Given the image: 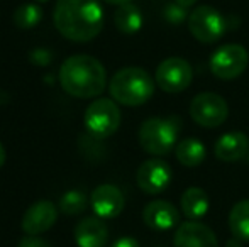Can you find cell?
Returning <instances> with one entry per match:
<instances>
[{"label": "cell", "instance_id": "6da1fadb", "mask_svg": "<svg viewBox=\"0 0 249 247\" xmlns=\"http://www.w3.org/2000/svg\"><path fill=\"white\" fill-rule=\"evenodd\" d=\"M53 20L65 39L89 43L104 29V9L99 0H58Z\"/></svg>", "mask_w": 249, "mask_h": 247}, {"label": "cell", "instance_id": "7a4b0ae2", "mask_svg": "<svg viewBox=\"0 0 249 247\" xmlns=\"http://www.w3.org/2000/svg\"><path fill=\"white\" fill-rule=\"evenodd\" d=\"M59 85L75 99H95L107 86V71L104 65L89 54L66 58L59 68Z\"/></svg>", "mask_w": 249, "mask_h": 247}, {"label": "cell", "instance_id": "3957f363", "mask_svg": "<svg viewBox=\"0 0 249 247\" xmlns=\"http://www.w3.org/2000/svg\"><path fill=\"white\" fill-rule=\"evenodd\" d=\"M156 82L153 76L139 66L122 68L112 76L108 92L112 100L125 107H139L154 95Z\"/></svg>", "mask_w": 249, "mask_h": 247}, {"label": "cell", "instance_id": "277c9868", "mask_svg": "<svg viewBox=\"0 0 249 247\" xmlns=\"http://www.w3.org/2000/svg\"><path fill=\"white\" fill-rule=\"evenodd\" d=\"M181 131V120L177 117H151L139 127V144L153 156H166L178 144V134Z\"/></svg>", "mask_w": 249, "mask_h": 247}, {"label": "cell", "instance_id": "5b68a950", "mask_svg": "<svg viewBox=\"0 0 249 247\" xmlns=\"http://www.w3.org/2000/svg\"><path fill=\"white\" fill-rule=\"evenodd\" d=\"M83 122L92 137L105 139L117 132L121 125V110L112 99H95L85 110Z\"/></svg>", "mask_w": 249, "mask_h": 247}, {"label": "cell", "instance_id": "8992f818", "mask_svg": "<svg viewBox=\"0 0 249 247\" xmlns=\"http://www.w3.org/2000/svg\"><path fill=\"white\" fill-rule=\"evenodd\" d=\"M188 31L202 44H213L220 41L227 29L224 16L210 5H198L188 14Z\"/></svg>", "mask_w": 249, "mask_h": 247}, {"label": "cell", "instance_id": "52a82bcc", "mask_svg": "<svg viewBox=\"0 0 249 247\" xmlns=\"http://www.w3.org/2000/svg\"><path fill=\"white\" fill-rule=\"evenodd\" d=\"M249 53L241 44H224L210 56L209 68L219 80H234L246 71Z\"/></svg>", "mask_w": 249, "mask_h": 247}, {"label": "cell", "instance_id": "ba28073f", "mask_svg": "<svg viewBox=\"0 0 249 247\" xmlns=\"http://www.w3.org/2000/svg\"><path fill=\"white\" fill-rule=\"evenodd\" d=\"M190 115L200 127L215 129L222 125L229 117V105L220 95L203 92L194 97L190 103Z\"/></svg>", "mask_w": 249, "mask_h": 247}, {"label": "cell", "instance_id": "9c48e42d", "mask_svg": "<svg viewBox=\"0 0 249 247\" xmlns=\"http://www.w3.org/2000/svg\"><path fill=\"white\" fill-rule=\"evenodd\" d=\"M194 80V69L190 63L183 58H166L160 63L154 75V82L163 92L166 93H180L190 86Z\"/></svg>", "mask_w": 249, "mask_h": 247}, {"label": "cell", "instance_id": "30bf717a", "mask_svg": "<svg viewBox=\"0 0 249 247\" xmlns=\"http://www.w3.org/2000/svg\"><path fill=\"white\" fill-rule=\"evenodd\" d=\"M171 176V168L163 159H148L138 168L136 181L144 193L160 195L170 186Z\"/></svg>", "mask_w": 249, "mask_h": 247}, {"label": "cell", "instance_id": "8fae6325", "mask_svg": "<svg viewBox=\"0 0 249 247\" xmlns=\"http://www.w3.org/2000/svg\"><path fill=\"white\" fill-rule=\"evenodd\" d=\"M58 220V208L50 200L34 201L22 215L20 229L26 235H41L48 232Z\"/></svg>", "mask_w": 249, "mask_h": 247}, {"label": "cell", "instance_id": "7c38bea8", "mask_svg": "<svg viewBox=\"0 0 249 247\" xmlns=\"http://www.w3.org/2000/svg\"><path fill=\"white\" fill-rule=\"evenodd\" d=\"M175 247H219L217 235L198 220H187L178 225L173 237Z\"/></svg>", "mask_w": 249, "mask_h": 247}, {"label": "cell", "instance_id": "4fadbf2b", "mask_svg": "<svg viewBox=\"0 0 249 247\" xmlns=\"http://www.w3.org/2000/svg\"><path fill=\"white\" fill-rule=\"evenodd\" d=\"M90 203L99 218H115L122 214L125 198L115 185H100L92 191Z\"/></svg>", "mask_w": 249, "mask_h": 247}, {"label": "cell", "instance_id": "5bb4252c", "mask_svg": "<svg viewBox=\"0 0 249 247\" xmlns=\"http://www.w3.org/2000/svg\"><path fill=\"white\" fill-rule=\"evenodd\" d=\"M142 220L151 231L166 232L180 224V212L171 201L154 200L149 201L142 210Z\"/></svg>", "mask_w": 249, "mask_h": 247}, {"label": "cell", "instance_id": "9a60e30c", "mask_svg": "<svg viewBox=\"0 0 249 247\" xmlns=\"http://www.w3.org/2000/svg\"><path fill=\"white\" fill-rule=\"evenodd\" d=\"M75 242L78 247H105L108 242V229L104 218L85 217L75 225Z\"/></svg>", "mask_w": 249, "mask_h": 247}, {"label": "cell", "instance_id": "2e32d148", "mask_svg": "<svg viewBox=\"0 0 249 247\" xmlns=\"http://www.w3.org/2000/svg\"><path fill=\"white\" fill-rule=\"evenodd\" d=\"M215 158L222 163L241 161L249 154V139L244 132L232 131L222 134L215 142Z\"/></svg>", "mask_w": 249, "mask_h": 247}, {"label": "cell", "instance_id": "e0dca14e", "mask_svg": "<svg viewBox=\"0 0 249 247\" xmlns=\"http://www.w3.org/2000/svg\"><path fill=\"white\" fill-rule=\"evenodd\" d=\"M209 195L198 186H190L180 198V207L188 220H200L209 212Z\"/></svg>", "mask_w": 249, "mask_h": 247}, {"label": "cell", "instance_id": "ac0fdd59", "mask_svg": "<svg viewBox=\"0 0 249 247\" xmlns=\"http://www.w3.org/2000/svg\"><path fill=\"white\" fill-rule=\"evenodd\" d=\"M175 154H177V159L180 161V165H183L185 168H195V166H200L205 161L207 149L202 141H198L195 137H187L181 139L177 144Z\"/></svg>", "mask_w": 249, "mask_h": 247}, {"label": "cell", "instance_id": "d6986e66", "mask_svg": "<svg viewBox=\"0 0 249 247\" xmlns=\"http://www.w3.org/2000/svg\"><path fill=\"white\" fill-rule=\"evenodd\" d=\"M114 24L122 34H136L142 27V14L132 2L119 5L114 14Z\"/></svg>", "mask_w": 249, "mask_h": 247}, {"label": "cell", "instance_id": "ffe728a7", "mask_svg": "<svg viewBox=\"0 0 249 247\" xmlns=\"http://www.w3.org/2000/svg\"><path fill=\"white\" fill-rule=\"evenodd\" d=\"M229 229L236 239L249 242V200H241L231 208Z\"/></svg>", "mask_w": 249, "mask_h": 247}, {"label": "cell", "instance_id": "44dd1931", "mask_svg": "<svg viewBox=\"0 0 249 247\" xmlns=\"http://www.w3.org/2000/svg\"><path fill=\"white\" fill-rule=\"evenodd\" d=\"M12 19L17 29H34L43 20V9L37 3H22L16 9Z\"/></svg>", "mask_w": 249, "mask_h": 247}, {"label": "cell", "instance_id": "7402d4cb", "mask_svg": "<svg viewBox=\"0 0 249 247\" xmlns=\"http://www.w3.org/2000/svg\"><path fill=\"white\" fill-rule=\"evenodd\" d=\"M87 208V197L80 190H70L59 198V210L65 215H78Z\"/></svg>", "mask_w": 249, "mask_h": 247}, {"label": "cell", "instance_id": "603a6c76", "mask_svg": "<svg viewBox=\"0 0 249 247\" xmlns=\"http://www.w3.org/2000/svg\"><path fill=\"white\" fill-rule=\"evenodd\" d=\"M164 16H166V19L170 20V22H181V20L188 19V14H187V9H183V7H180L178 3H171V5L166 7V10H164Z\"/></svg>", "mask_w": 249, "mask_h": 247}, {"label": "cell", "instance_id": "cb8c5ba5", "mask_svg": "<svg viewBox=\"0 0 249 247\" xmlns=\"http://www.w3.org/2000/svg\"><path fill=\"white\" fill-rule=\"evenodd\" d=\"M29 58H31V61L37 66H48L53 60L51 53L48 49H44V48H37V49H34Z\"/></svg>", "mask_w": 249, "mask_h": 247}, {"label": "cell", "instance_id": "d4e9b609", "mask_svg": "<svg viewBox=\"0 0 249 247\" xmlns=\"http://www.w3.org/2000/svg\"><path fill=\"white\" fill-rule=\"evenodd\" d=\"M17 247H51V244L41 239L39 235H27V237L20 239Z\"/></svg>", "mask_w": 249, "mask_h": 247}, {"label": "cell", "instance_id": "484cf974", "mask_svg": "<svg viewBox=\"0 0 249 247\" xmlns=\"http://www.w3.org/2000/svg\"><path fill=\"white\" fill-rule=\"evenodd\" d=\"M110 247H141V246H139V242L136 241L134 237H121V239H117Z\"/></svg>", "mask_w": 249, "mask_h": 247}, {"label": "cell", "instance_id": "4316f807", "mask_svg": "<svg viewBox=\"0 0 249 247\" xmlns=\"http://www.w3.org/2000/svg\"><path fill=\"white\" fill-rule=\"evenodd\" d=\"M197 2H198V0H175V3H178V5L183 7V9H188V7H194Z\"/></svg>", "mask_w": 249, "mask_h": 247}, {"label": "cell", "instance_id": "83f0119b", "mask_svg": "<svg viewBox=\"0 0 249 247\" xmlns=\"http://www.w3.org/2000/svg\"><path fill=\"white\" fill-rule=\"evenodd\" d=\"M5 159H7L5 148H3V144H2V142H0V168H2V166L5 165Z\"/></svg>", "mask_w": 249, "mask_h": 247}, {"label": "cell", "instance_id": "f1b7e54d", "mask_svg": "<svg viewBox=\"0 0 249 247\" xmlns=\"http://www.w3.org/2000/svg\"><path fill=\"white\" fill-rule=\"evenodd\" d=\"M104 2H107V3H112V5H124V3H129V2H132V0H104Z\"/></svg>", "mask_w": 249, "mask_h": 247}, {"label": "cell", "instance_id": "f546056e", "mask_svg": "<svg viewBox=\"0 0 249 247\" xmlns=\"http://www.w3.org/2000/svg\"><path fill=\"white\" fill-rule=\"evenodd\" d=\"M34 2H48V0H34Z\"/></svg>", "mask_w": 249, "mask_h": 247}, {"label": "cell", "instance_id": "4dcf8cb0", "mask_svg": "<svg viewBox=\"0 0 249 247\" xmlns=\"http://www.w3.org/2000/svg\"><path fill=\"white\" fill-rule=\"evenodd\" d=\"M248 159H249V154H248Z\"/></svg>", "mask_w": 249, "mask_h": 247}]
</instances>
